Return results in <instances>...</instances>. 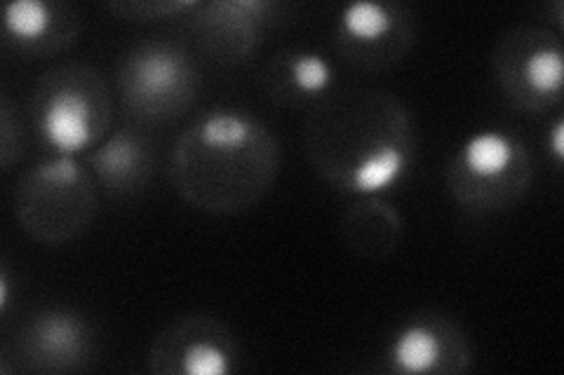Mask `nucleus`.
<instances>
[{
	"mask_svg": "<svg viewBox=\"0 0 564 375\" xmlns=\"http://www.w3.org/2000/svg\"><path fill=\"white\" fill-rule=\"evenodd\" d=\"M188 333L176 338H163L167 348L158 343L153 350L155 360H167L161 373H184V375H228L234 371V348L226 333H215L209 321H186Z\"/></svg>",
	"mask_w": 564,
	"mask_h": 375,
	"instance_id": "9b49d317",
	"label": "nucleus"
},
{
	"mask_svg": "<svg viewBox=\"0 0 564 375\" xmlns=\"http://www.w3.org/2000/svg\"><path fill=\"white\" fill-rule=\"evenodd\" d=\"M454 343L458 341L452 338L447 327L419 319L395 333L391 350H388V362H391L393 371L408 375L454 371L456 366L449 356V348H454Z\"/></svg>",
	"mask_w": 564,
	"mask_h": 375,
	"instance_id": "f8f14e48",
	"label": "nucleus"
},
{
	"mask_svg": "<svg viewBox=\"0 0 564 375\" xmlns=\"http://www.w3.org/2000/svg\"><path fill=\"white\" fill-rule=\"evenodd\" d=\"M278 172V146L259 120L242 111H212L176 141L172 178L193 207L231 213L254 205Z\"/></svg>",
	"mask_w": 564,
	"mask_h": 375,
	"instance_id": "f257e3e1",
	"label": "nucleus"
},
{
	"mask_svg": "<svg viewBox=\"0 0 564 375\" xmlns=\"http://www.w3.org/2000/svg\"><path fill=\"white\" fill-rule=\"evenodd\" d=\"M198 68L182 47L149 43L132 49L120 68V95L128 111L144 120L182 115L196 99Z\"/></svg>",
	"mask_w": 564,
	"mask_h": 375,
	"instance_id": "423d86ee",
	"label": "nucleus"
},
{
	"mask_svg": "<svg viewBox=\"0 0 564 375\" xmlns=\"http://www.w3.org/2000/svg\"><path fill=\"white\" fill-rule=\"evenodd\" d=\"M339 43L348 59L391 62L410 43V22L395 5L356 0L339 14Z\"/></svg>",
	"mask_w": 564,
	"mask_h": 375,
	"instance_id": "6e6552de",
	"label": "nucleus"
},
{
	"mask_svg": "<svg viewBox=\"0 0 564 375\" xmlns=\"http://www.w3.org/2000/svg\"><path fill=\"white\" fill-rule=\"evenodd\" d=\"M97 190L76 157L57 155L35 167L17 192V217L26 232L47 244L78 238L93 223Z\"/></svg>",
	"mask_w": 564,
	"mask_h": 375,
	"instance_id": "20e7f679",
	"label": "nucleus"
},
{
	"mask_svg": "<svg viewBox=\"0 0 564 375\" xmlns=\"http://www.w3.org/2000/svg\"><path fill=\"white\" fill-rule=\"evenodd\" d=\"M529 153L516 136L499 130L475 132L449 167V186L466 207H506L529 186Z\"/></svg>",
	"mask_w": 564,
	"mask_h": 375,
	"instance_id": "39448f33",
	"label": "nucleus"
},
{
	"mask_svg": "<svg viewBox=\"0 0 564 375\" xmlns=\"http://www.w3.org/2000/svg\"><path fill=\"white\" fill-rule=\"evenodd\" d=\"M90 163L106 190L113 195L132 192L151 174V151L137 132L120 130L95 148Z\"/></svg>",
	"mask_w": 564,
	"mask_h": 375,
	"instance_id": "ddd939ff",
	"label": "nucleus"
},
{
	"mask_svg": "<svg viewBox=\"0 0 564 375\" xmlns=\"http://www.w3.org/2000/svg\"><path fill=\"white\" fill-rule=\"evenodd\" d=\"M109 120V89L93 68L55 70L35 92V128L57 155L76 157L99 144Z\"/></svg>",
	"mask_w": 564,
	"mask_h": 375,
	"instance_id": "7ed1b4c3",
	"label": "nucleus"
},
{
	"mask_svg": "<svg viewBox=\"0 0 564 375\" xmlns=\"http://www.w3.org/2000/svg\"><path fill=\"white\" fill-rule=\"evenodd\" d=\"M273 10L275 5L269 0H224L203 5V16L196 20L198 41L217 59L247 57Z\"/></svg>",
	"mask_w": 564,
	"mask_h": 375,
	"instance_id": "9d476101",
	"label": "nucleus"
},
{
	"mask_svg": "<svg viewBox=\"0 0 564 375\" xmlns=\"http://www.w3.org/2000/svg\"><path fill=\"white\" fill-rule=\"evenodd\" d=\"M93 350L87 321L68 310H47L31 319L22 335V352L31 368L68 371L78 368Z\"/></svg>",
	"mask_w": 564,
	"mask_h": 375,
	"instance_id": "1a4fd4ad",
	"label": "nucleus"
},
{
	"mask_svg": "<svg viewBox=\"0 0 564 375\" xmlns=\"http://www.w3.org/2000/svg\"><path fill=\"white\" fill-rule=\"evenodd\" d=\"M551 155L557 165L564 163V120H557L551 130Z\"/></svg>",
	"mask_w": 564,
	"mask_h": 375,
	"instance_id": "dca6fc26",
	"label": "nucleus"
},
{
	"mask_svg": "<svg viewBox=\"0 0 564 375\" xmlns=\"http://www.w3.org/2000/svg\"><path fill=\"white\" fill-rule=\"evenodd\" d=\"M334 80L332 64L317 55V52H292V55H278L269 66V85L273 97L288 101L311 99L323 95Z\"/></svg>",
	"mask_w": 564,
	"mask_h": 375,
	"instance_id": "2eb2a0df",
	"label": "nucleus"
},
{
	"mask_svg": "<svg viewBox=\"0 0 564 375\" xmlns=\"http://www.w3.org/2000/svg\"><path fill=\"white\" fill-rule=\"evenodd\" d=\"M356 109L332 106L323 111L311 155L321 172L356 195H377L398 186L412 165V136L408 113L386 95L356 97Z\"/></svg>",
	"mask_w": 564,
	"mask_h": 375,
	"instance_id": "f03ea898",
	"label": "nucleus"
},
{
	"mask_svg": "<svg viewBox=\"0 0 564 375\" xmlns=\"http://www.w3.org/2000/svg\"><path fill=\"white\" fill-rule=\"evenodd\" d=\"M10 308V279L8 273H0V312H8Z\"/></svg>",
	"mask_w": 564,
	"mask_h": 375,
	"instance_id": "f3484780",
	"label": "nucleus"
},
{
	"mask_svg": "<svg viewBox=\"0 0 564 375\" xmlns=\"http://www.w3.org/2000/svg\"><path fill=\"white\" fill-rule=\"evenodd\" d=\"M499 80L510 99L539 111L560 99L564 85V52L549 31L510 33L497 55Z\"/></svg>",
	"mask_w": 564,
	"mask_h": 375,
	"instance_id": "0eeeda50",
	"label": "nucleus"
},
{
	"mask_svg": "<svg viewBox=\"0 0 564 375\" xmlns=\"http://www.w3.org/2000/svg\"><path fill=\"white\" fill-rule=\"evenodd\" d=\"M8 38L26 52L55 49L70 38V20H62L59 8L45 0H14L3 12Z\"/></svg>",
	"mask_w": 564,
	"mask_h": 375,
	"instance_id": "4468645a",
	"label": "nucleus"
}]
</instances>
